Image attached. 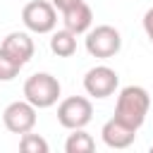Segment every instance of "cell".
I'll list each match as a JSON object with an SVG mask.
<instances>
[{
  "mask_svg": "<svg viewBox=\"0 0 153 153\" xmlns=\"http://www.w3.org/2000/svg\"><path fill=\"white\" fill-rule=\"evenodd\" d=\"M50 50L57 57H72L76 53V33H72L69 29H57L50 36Z\"/></svg>",
  "mask_w": 153,
  "mask_h": 153,
  "instance_id": "obj_11",
  "label": "cell"
},
{
  "mask_svg": "<svg viewBox=\"0 0 153 153\" xmlns=\"http://www.w3.org/2000/svg\"><path fill=\"white\" fill-rule=\"evenodd\" d=\"M93 148H96V141L84 129H72V134L65 141V151L67 153H93Z\"/></svg>",
  "mask_w": 153,
  "mask_h": 153,
  "instance_id": "obj_12",
  "label": "cell"
},
{
  "mask_svg": "<svg viewBox=\"0 0 153 153\" xmlns=\"http://www.w3.org/2000/svg\"><path fill=\"white\" fill-rule=\"evenodd\" d=\"M136 131H139V129L124 124L122 120H117V117L112 115V117L103 124L100 136H103V143H105L108 148H129V146L134 143V139H136Z\"/></svg>",
  "mask_w": 153,
  "mask_h": 153,
  "instance_id": "obj_8",
  "label": "cell"
},
{
  "mask_svg": "<svg viewBox=\"0 0 153 153\" xmlns=\"http://www.w3.org/2000/svg\"><path fill=\"white\" fill-rule=\"evenodd\" d=\"M22 62L17 60V57H12L7 50H2L0 48V81H12L19 72H22Z\"/></svg>",
  "mask_w": 153,
  "mask_h": 153,
  "instance_id": "obj_14",
  "label": "cell"
},
{
  "mask_svg": "<svg viewBox=\"0 0 153 153\" xmlns=\"http://www.w3.org/2000/svg\"><path fill=\"white\" fill-rule=\"evenodd\" d=\"M22 22L31 33H53L57 26V10L48 0H31L22 10Z\"/></svg>",
  "mask_w": 153,
  "mask_h": 153,
  "instance_id": "obj_4",
  "label": "cell"
},
{
  "mask_svg": "<svg viewBox=\"0 0 153 153\" xmlns=\"http://www.w3.org/2000/svg\"><path fill=\"white\" fill-rule=\"evenodd\" d=\"M60 93H62V86L50 72H36L24 81V98L31 105H36L38 110L53 108L57 103Z\"/></svg>",
  "mask_w": 153,
  "mask_h": 153,
  "instance_id": "obj_2",
  "label": "cell"
},
{
  "mask_svg": "<svg viewBox=\"0 0 153 153\" xmlns=\"http://www.w3.org/2000/svg\"><path fill=\"white\" fill-rule=\"evenodd\" d=\"M143 31H146V38L153 43V7H148L143 14Z\"/></svg>",
  "mask_w": 153,
  "mask_h": 153,
  "instance_id": "obj_15",
  "label": "cell"
},
{
  "mask_svg": "<svg viewBox=\"0 0 153 153\" xmlns=\"http://www.w3.org/2000/svg\"><path fill=\"white\" fill-rule=\"evenodd\" d=\"M122 48V36L115 26L110 24H100L96 29H88L86 31V53L91 57H98V60H110L120 53Z\"/></svg>",
  "mask_w": 153,
  "mask_h": 153,
  "instance_id": "obj_3",
  "label": "cell"
},
{
  "mask_svg": "<svg viewBox=\"0 0 153 153\" xmlns=\"http://www.w3.org/2000/svg\"><path fill=\"white\" fill-rule=\"evenodd\" d=\"M0 48L7 50L12 57H17L22 65H26V62L33 57V53H36L33 38H31L26 31H12V33H7V36L2 38V43H0Z\"/></svg>",
  "mask_w": 153,
  "mask_h": 153,
  "instance_id": "obj_9",
  "label": "cell"
},
{
  "mask_svg": "<svg viewBox=\"0 0 153 153\" xmlns=\"http://www.w3.org/2000/svg\"><path fill=\"white\" fill-rule=\"evenodd\" d=\"M117 86H120V76L108 65H96L84 74V91L91 98H108L117 91Z\"/></svg>",
  "mask_w": 153,
  "mask_h": 153,
  "instance_id": "obj_7",
  "label": "cell"
},
{
  "mask_svg": "<svg viewBox=\"0 0 153 153\" xmlns=\"http://www.w3.org/2000/svg\"><path fill=\"white\" fill-rule=\"evenodd\" d=\"M62 14V26L65 29H69L72 33H86L88 29H91V24H93V10L81 0V2H76V5H72L69 10H65V12H60Z\"/></svg>",
  "mask_w": 153,
  "mask_h": 153,
  "instance_id": "obj_10",
  "label": "cell"
},
{
  "mask_svg": "<svg viewBox=\"0 0 153 153\" xmlns=\"http://www.w3.org/2000/svg\"><path fill=\"white\" fill-rule=\"evenodd\" d=\"M93 120V105L86 96H69L57 105V122L65 129H84Z\"/></svg>",
  "mask_w": 153,
  "mask_h": 153,
  "instance_id": "obj_5",
  "label": "cell"
},
{
  "mask_svg": "<svg viewBox=\"0 0 153 153\" xmlns=\"http://www.w3.org/2000/svg\"><path fill=\"white\" fill-rule=\"evenodd\" d=\"M50 2L55 5V10H57V12H65V10H69L72 5L81 2V0H50Z\"/></svg>",
  "mask_w": 153,
  "mask_h": 153,
  "instance_id": "obj_16",
  "label": "cell"
},
{
  "mask_svg": "<svg viewBox=\"0 0 153 153\" xmlns=\"http://www.w3.org/2000/svg\"><path fill=\"white\" fill-rule=\"evenodd\" d=\"M151 153H153V143H151Z\"/></svg>",
  "mask_w": 153,
  "mask_h": 153,
  "instance_id": "obj_17",
  "label": "cell"
},
{
  "mask_svg": "<svg viewBox=\"0 0 153 153\" xmlns=\"http://www.w3.org/2000/svg\"><path fill=\"white\" fill-rule=\"evenodd\" d=\"M19 151H22V153H48L50 146H48V141H45L41 134L26 131V134H22V139H19Z\"/></svg>",
  "mask_w": 153,
  "mask_h": 153,
  "instance_id": "obj_13",
  "label": "cell"
},
{
  "mask_svg": "<svg viewBox=\"0 0 153 153\" xmlns=\"http://www.w3.org/2000/svg\"><path fill=\"white\" fill-rule=\"evenodd\" d=\"M36 112H38V108L36 105H31L26 98L24 100H14V103H10L5 110H2V124L7 127V131H12V134H26V131H33V127H36Z\"/></svg>",
  "mask_w": 153,
  "mask_h": 153,
  "instance_id": "obj_6",
  "label": "cell"
},
{
  "mask_svg": "<svg viewBox=\"0 0 153 153\" xmlns=\"http://www.w3.org/2000/svg\"><path fill=\"white\" fill-rule=\"evenodd\" d=\"M151 110V93L139 86V84H131V86H124L117 96V103H115V117L122 120L124 124L139 129L143 122H146V115Z\"/></svg>",
  "mask_w": 153,
  "mask_h": 153,
  "instance_id": "obj_1",
  "label": "cell"
}]
</instances>
